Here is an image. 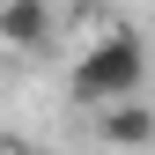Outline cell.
Wrapping results in <instances>:
<instances>
[{"label": "cell", "mask_w": 155, "mask_h": 155, "mask_svg": "<svg viewBox=\"0 0 155 155\" xmlns=\"http://www.w3.org/2000/svg\"><path fill=\"white\" fill-rule=\"evenodd\" d=\"M52 37H59V15H52V0H0V45L37 59V52H52Z\"/></svg>", "instance_id": "cell-2"}, {"label": "cell", "mask_w": 155, "mask_h": 155, "mask_svg": "<svg viewBox=\"0 0 155 155\" xmlns=\"http://www.w3.org/2000/svg\"><path fill=\"white\" fill-rule=\"evenodd\" d=\"M67 89H74V104H89V111L133 104V96L148 89V45H140V30L111 22L104 37H89V45L74 52V67H67Z\"/></svg>", "instance_id": "cell-1"}, {"label": "cell", "mask_w": 155, "mask_h": 155, "mask_svg": "<svg viewBox=\"0 0 155 155\" xmlns=\"http://www.w3.org/2000/svg\"><path fill=\"white\" fill-rule=\"evenodd\" d=\"M0 155H45L37 140H22V133H0Z\"/></svg>", "instance_id": "cell-4"}, {"label": "cell", "mask_w": 155, "mask_h": 155, "mask_svg": "<svg viewBox=\"0 0 155 155\" xmlns=\"http://www.w3.org/2000/svg\"><path fill=\"white\" fill-rule=\"evenodd\" d=\"M96 133H104V148H155V111L140 96L111 104V111H96Z\"/></svg>", "instance_id": "cell-3"}]
</instances>
